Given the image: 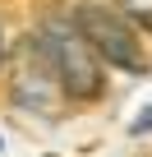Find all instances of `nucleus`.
Returning <instances> with one entry per match:
<instances>
[{
  "label": "nucleus",
  "mask_w": 152,
  "mask_h": 157,
  "mask_svg": "<svg viewBox=\"0 0 152 157\" xmlns=\"http://www.w3.org/2000/svg\"><path fill=\"white\" fill-rule=\"evenodd\" d=\"M28 42H32L37 56L51 65L55 83L65 88L69 102H92V97H102L106 69H102V60L92 56V46L79 37V28H74L69 19H46Z\"/></svg>",
  "instance_id": "f257e3e1"
},
{
  "label": "nucleus",
  "mask_w": 152,
  "mask_h": 157,
  "mask_svg": "<svg viewBox=\"0 0 152 157\" xmlns=\"http://www.w3.org/2000/svg\"><path fill=\"white\" fill-rule=\"evenodd\" d=\"M69 23L79 28V37L92 46V56H97L102 65L124 69V74H143V69H147L138 28L111 5V0H79V10H74Z\"/></svg>",
  "instance_id": "f03ea898"
},
{
  "label": "nucleus",
  "mask_w": 152,
  "mask_h": 157,
  "mask_svg": "<svg viewBox=\"0 0 152 157\" xmlns=\"http://www.w3.org/2000/svg\"><path fill=\"white\" fill-rule=\"evenodd\" d=\"M9 102H14L19 111L37 116V120H60V116H65V106H69L65 88L55 83L51 65L37 56V46H32V42L23 46V56H19L14 74H9Z\"/></svg>",
  "instance_id": "7ed1b4c3"
},
{
  "label": "nucleus",
  "mask_w": 152,
  "mask_h": 157,
  "mask_svg": "<svg viewBox=\"0 0 152 157\" xmlns=\"http://www.w3.org/2000/svg\"><path fill=\"white\" fill-rule=\"evenodd\" d=\"M111 5H115L138 33H152V0H111Z\"/></svg>",
  "instance_id": "20e7f679"
}]
</instances>
